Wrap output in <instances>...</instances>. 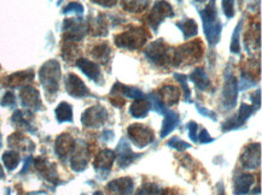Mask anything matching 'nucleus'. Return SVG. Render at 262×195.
<instances>
[{"label": "nucleus", "instance_id": "1", "mask_svg": "<svg viewBox=\"0 0 262 195\" xmlns=\"http://www.w3.org/2000/svg\"><path fill=\"white\" fill-rule=\"evenodd\" d=\"M200 16L202 18L204 34H206L208 43L210 46L216 45L221 38L223 23H221L219 16H217L215 0H209L206 8L200 11Z\"/></svg>", "mask_w": 262, "mask_h": 195}, {"label": "nucleus", "instance_id": "2", "mask_svg": "<svg viewBox=\"0 0 262 195\" xmlns=\"http://www.w3.org/2000/svg\"><path fill=\"white\" fill-rule=\"evenodd\" d=\"M204 47L200 40L190 41L185 45L180 46L174 51L172 56V62L174 66H183V65H191L198 62L203 56Z\"/></svg>", "mask_w": 262, "mask_h": 195}, {"label": "nucleus", "instance_id": "3", "mask_svg": "<svg viewBox=\"0 0 262 195\" xmlns=\"http://www.w3.org/2000/svg\"><path fill=\"white\" fill-rule=\"evenodd\" d=\"M147 39H149V34L145 29L140 28V27H132L126 32L120 33L115 36V45L119 48L136 51L145 45Z\"/></svg>", "mask_w": 262, "mask_h": 195}, {"label": "nucleus", "instance_id": "4", "mask_svg": "<svg viewBox=\"0 0 262 195\" xmlns=\"http://www.w3.org/2000/svg\"><path fill=\"white\" fill-rule=\"evenodd\" d=\"M60 65L59 63L55 59L48 60L41 66L39 71V79L40 83L46 90L48 94H56L58 92L59 82H60Z\"/></svg>", "mask_w": 262, "mask_h": 195}, {"label": "nucleus", "instance_id": "5", "mask_svg": "<svg viewBox=\"0 0 262 195\" xmlns=\"http://www.w3.org/2000/svg\"><path fill=\"white\" fill-rule=\"evenodd\" d=\"M144 55L151 63L156 64L159 66H166L172 62L169 46L162 39L150 42V45L144 51Z\"/></svg>", "mask_w": 262, "mask_h": 195}, {"label": "nucleus", "instance_id": "6", "mask_svg": "<svg viewBox=\"0 0 262 195\" xmlns=\"http://www.w3.org/2000/svg\"><path fill=\"white\" fill-rule=\"evenodd\" d=\"M238 81L231 69L225 72V83L223 89V106L225 110H232L237 105L238 99Z\"/></svg>", "mask_w": 262, "mask_h": 195}, {"label": "nucleus", "instance_id": "7", "mask_svg": "<svg viewBox=\"0 0 262 195\" xmlns=\"http://www.w3.org/2000/svg\"><path fill=\"white\" fill-rule=\"evenodd\" d=\"M174 11L172 5L166 0H157L147 16V23L154 32H157L161 23L168 17H173Z\"/></svg>", "mask_w": 262, "mask_h": 195}, {"label": "nucleus", "instance_id": "8", "mask_svg": "<svg viewBox=\"0 0 262 195\" xmlns=\"http://www.w3.org/2000/svg\"><path fill=\"white\" fill-rule=\"evenodd\" d=\"M62 29L64 33L66 41H81L89 30V26L80 18H69L63 23Z\"/></svg>", "mask_w": 262, "mask_h": 195}, {"label": "nucleus", "instance_id": "9", "mask_svg": "<svg viewBox=\"0 0 262 195\" xmlns=\"http://www.w3.org/2000/svg\"><path fill=\"white\" fill-rule=\"evenodd\" d=\"M127 133H128L129 140L138 149H144L154 141V132L143 124H132L128 127Z\"/></svg>", "mask_w": 262, "mask_h": 195}, {"label": "nucleus", "instance_id": "10", "mask_svg": "<svg viewBox=\"0 0 262 195\" xmlns=\"http://www.w3.org/2000/svg\"><path fill=\"white\" fill-rule=\"evenodd\" d=\"M107 119V111L103 106H91L81 116V122L87 128H100Z\"/></svg>", "mask_w": 262, "mask_h": 195}, {"label": "nucleus", "instance_id": "11", "mask_svg": "<svg viewBox=\"0 0 262 195\" xmlns=\"http://www.w3.org/2000/svg\"><path fill=\"white\" fill-rule=\"evenodd\" d=\"M256 111V109L253 105H248V104H242L238 113L236 116L231 117L230 119H227L226 122L223 124V130L224 132H230V130L238 129V128L243 127L245 122L249 119V117Z\"/></svg>", "mask_w": 262, "mask_h": 195}, {"label": "nucleus", "instance_id": "12", "mask_svg": "<svg viewBox=\"0 0 262 195\" xmlns=\"http://www.w3.org/2000/svg\"><path fill=\"white\" fill-rule=\"evenodd\" d=\"M241 163L248 170L257 169L261 164V144H249L241 157Z\"/></svg>", "mask_w": 262, "mask_h": 195}, {"label": "nucleus", "instance_id": "13", "mask_svg": "<svg viewBox=\"0 0 262 195\" xmlns=\"http://www.w3.org/2000/svg\"><path fill=\"white\" fill-rule=\"evenodd\" d=\"M115 156L117 158V163H119L120 167H127L130 164H133L138 158H140L142 154L134 153L132 149H130L128 141L126 139H122L119 142V146H117Z\"/></svg>", "mask_w": 262, "mask_h": 195}, {"label": "nucleus", "instance_id": "14", "mask_svg": "<svg viewBox=\"0 0 262 195\" xmlns=\"http://www.w3.org/2000/svg\"><path fill=\"white\" fill-rule=\"evenodd\" d=\"M64 85L69 95H72L74 98H83L90 94L89 88H87L85 83L82 82V80L80 79L79 76H76L75 74H68V75H67L64 80Z\"/></svg>", "mask_w": 262, "mask_h": 195}, {"label": "nucleus", "instance_id": "15", "mask_svg": "<svg viewBox=\"0 0 262 195\" xmlns=\"http://www.w3.org/2000/svg\"><path fill=\"white\" fill-rule=\"evenodd\" d=\"M90 159L89 147L83 143V146L74 147V151L72 153V158H70V164H72V169L74 171H82L86 169L87 163Z\"/></svg>", "mask_w": 262, "mask_h": 195}, {"label": "nucleus", "instance_id": "16", "mask_svg": "<svg viewBox=\"0 0 262 195\" xmlns=\"http://www.w3.org/2000/svg\"><path fill=\"white\" fill-rule=\"evenodd\" d=\"M19 96H21L22 105L27 107V109L38 110L41 107V100H40L39 90L33 88V87H22L21 92H19Z\"/></svg>", "mask_w": 262, "mask_h": 195}, {"label": "nucleus", "instance_id": "17", "mask_svg": "<svg viewBox=\"0 0 262 195\" xmlns=\"http://www.w3.org/2000/svg\"><path fill=\"white\" fill-rule=\"evenodd\" d=\"M115 152L112 150H103L102 152H99L98 156L96 157L95 160V169L99 173H106L109 174V171L112 170L113 163L115 160Z\"/></svg>", "mask_w": 262, "mask_h": 195}, {"label": "nucleus", "instance_id": "18", "mask_svg": "<svg viewBox=\"0 0 262 195\" xmlns=\"http://www.w3.org/2000/svg\"><path fill=\"white\" fill-rule=\"evenodd\" d=\"M76 66L89 77V79L93 80L95 82H98L102 77V72H100L99 65L92 60L86 58H80L76 60Z\"/></svg>", "mask_w": 262, "mask_h": 195}, {"label": "nucleus", "instance_id": "19", "mask_svg": "<svg viewBox=\"0 0 262 195\" xmlns=\"http://www.w3.org/2000/svg\"><path fill=\"white\" fill-rule=\"evenodd\" d=\"M107 190L119 195H129L133 191V180L129 177L117 178L107 184Z\"/></svg>", "mask_w": 262, "mask_h": 195}, {"label": "nucleus", "instance_id": "20", "mask_svg": "<svg viewBox=\"0 0 262 195\" xmlns=\"http://www.w3.org/2000/svg\"><path fill=\"white\" fill-rule=\"evenodd\" d=\"M33 79H34V72L32 70H26V71L15 72L9 77H6L4 85L6 87H12V88L13 87H22L26 86Z\"/></svg>", "mask_w": 262, "mask_h": 195}, {"label": "nucleus", "instance_id": "21", "mask_svg": "<svg viewBox=\"0 0 262 195\" xmlns=\"http://www.w3.org/2000/svg\"><path fill=\"white\" fill-rule=\"evenodd\" d=\"M164 105H174L179 102L180 90L176 86H164L156 93Z\"/></svg>", "mask_w": 262, "mask_h": 195}, {"label": "nucleus", "instance_id": "22", "mask_svg": "<svg viewBox=\"0 0 262 195\" xmlns=\"http://www.w3.org/2000/svg\"><path fill=\"white\" fill-rule=\"evenodd\" d=\"M74 147H75V142H74L73 137L67 134L60 135L56 141V153L60 158H66L72 154Z\"/></svg>", "mask_w": 262, "mask_h": 195}, {"label": "nucleus", "instance_id": "23", "mask_svg": "<svg viewBox=\"0 0 262 195\" xmlns=\"http://www.w3.org/2000/svg\"><path fill=\"white\" fill-rule=\"evenodd\" d=\"M255 182L254 175L243 174L237 177L234 182V195H245L249 193L250 188L253 187Z\"/></svg>", "mask_w": 262, "mask_h": 195}, {"label": "nucleus", "instance_id": "24", "mask_svg": "<svg viewBox=\"0 0 262 195\" xmlns=\"http://www.w3.org/2000/svg\"><path fill=\"white\" fill-rule=\"evenodd\" d=\"M150 107V102L146 98H139V99H134L133 104L130 105L129 113L134 118H144L149 113Z\"/></svg>", "mask_w": 262, "mask_h": 195}, {"label": "nucleus", "instance_id": "25", "mask_svg": "<svg viewBox=\"0 0 262 195\" xmlns=\"http://www.w3.org/2000/svg\"><path fill=\"white\" fill-rule=\"evenodd\" d=\"M187 79L192 81L194 86L197 87V89L200 90H207L210 87V80L203 68L194 69L193 71L187 76Z\"/></svg>", "mask_w": 262, "mask_h": 195}, {"label": "nucleus", "instance_id": "26", "mask_svg": "<svg viewBox=\"0 0 262 195\" xmlns=\"http://www.w3.org/2000/svg\"><path fill=\"white\" fill-rule=\"evenodd\" d=\"M180 118L179 113L176 111H167L164 115V120L162 124V130H161V137H166L176 129V127L179 124Z\"/></svg>", "mask_w": 262, "mask_h": 195}, {"label": "nucleus", "instance_id": "27", "mask_svg": "<svg viewBox=\"0 0 262 195\" xmlns=\"http://www.w3.org/2000/svg\"><path fill=\"white\" fill-rule=\"evenodd\" d=\"M245 47L251 50L260 48V23H254L245 34Z\"/></svg>", "mask_w": 262, "mask_h": 195}, {"label": "nucleus", "instance_id": "28", "mask_svg": "<svg viewBox=\"0 0 262 195\" xmlns=\"http://www.w3.org/2000/svg\"><path fill=\"white\" fill-rule=\"evenodd\" d=\"M112 94H119V95L130 98V99H139V98H144V94L140 89L134 88V87L125 86L120 82H117L114 85L112 89Z\"/></svg>", "mask_w": 262, "mask_h": 195}, {"label": "nucleus", "instance_id": "29", "mask_svg": "<svg viewBox=\"0 0 262 195\" xmlns=\"http://www.w3.org/2000/svg\"><path fill=\"white\" fill-rule=\"evenodd\" d=\"M177 27L181 30L185 40H189L198 34V26L192 18H185L183 21H179L177 23Z\"/></svg>", "mask_w": 262, "mask_h": 195}, {"label": "nucleus", "instance_id": "30", "mask_svg": "<svg viewBox=\"0 0 262 195\" xmlns=\"http://www.w3.org/2000/svg\"><path fill=\"white\" fill-rule=\"evenodd\" d=\"M91 55H92L93 58L98 60V62L103 63V64H106L110 59V55H112V48H110V46L105 42L99 43V45L93 47V50L91 51Z\"/></svg>", "mask_w": 262, "mask_h": 195}, {"label": "nucleus", "instance_id": "31", "mask_svg": "<svg viewBox=\"0 0 262 195\" xmlns=\"http://www.w3.org/2000/svg\"><path fill=\"white\" fill-rule=\"evenodd\" d=\"M89 30L93 36H106L107 35V22L104 16L99 15L91 23Z\"/></svg>", "mask_w": 262, "mask_h": 195}, {"label": "nucleus", "instance_id": "32", "mask_svg": "<svg viewBox=\"0 0 262 195\" xmlns=\"http://www.w3.org/2000/svg\"><path fill=\"white\" fill-rule=\"evenodd\" d=\"M123 10L128 12H143L147 9L150 4V0H121Z\"/></svg>", "mask_w": 262, "mask_h": 195}, {"label": "nucleus", "instance_id": "33", "mask_svg": "<svg viewBox=\"0 0 262 195\" xmlns=\"http://www.w3.org/2000/svg\"><path fill=\"white\" fill-rule=\"evenodd\" d=\"M56 117L59 123L73 122V109L68 103H60L56 109Z\"/></svg>", "mask_w": 262, "mask_h": 195}, {"label": "nucleus", "instance_id": "34", "mask_svg": "<svg viewBox=\"0 0 262 195\" xmlns=\"http://www.w3.org/2000/svg\"><path fill=\"white\" fill-rule=\"evenodd\" d=\"M19 160H21V158H19L18 153H16L15 151H9V152H5L3 154V161H4V165L8 170H15L16 167L18 166L19 164Z\"/></svg>", "mask_w": 262, "mask_h": 195}, {"label": "nucleus", "instance_id": "35", "mask_svg": "<svg viewBox=\"0 0 262 195\" xmlns=\"http://www.w3.org/2000/svg\"><path fill=\"white\" fill-rule=\"evenodd\" d=\"M242 27H243V21H239V23H238V26L236 27V29H234V32L232 34V40H231L230 50H231V52L234 53V55H239L241 53L239 35H241Z\"/></svg>", "mask_w": 262, "mask_h": 195}, {"label": "nucleus", "instance_id": "36", "mask_svg": "<svg viewBox=\"0 0 262 195\" xmlns=\"http://www.w3.org/2000/svg\"><path fill=\"white\" fill-rule=\"evenodd\" d=\"M147 100L150 102L151 107H154V110H155L157 113H160V115H163V116L166 115V112L168 111L167 107L162 102H161L160 98L157 96L156 93H151L149 98H147Z\"/></svg>", "mask_w": 262, "mask_h": 195}, {"label": "nucleus", "instance_id": "37", "mask_svg": "<svg viewBox=\"0 0 262 195\" xmlns=\"http://www.w3.org/2000/svg\"><path fill=\"white\" fill-rule=\"evenodd\" d=\"M136 195H164L162 188L157 186V184L149 183L139 188V190L137 191Z\"/></svg>", "mask_w": 262, "mask_h": 195}, {"label": "nucleus", "instance_id": "38", "mask_svg": "<svg viewBox=\"0 0 262 195\" xmlns=\"http://www.w3.org/2000/svg\"><path fill=\"white\" fill-rule=\"evenodd\" d=\"M174 77H176L178 82L180 83L181 86H183V89H184V96H185V100L186 102L191 103V90L189 88V86H187V81H189V79H187L186 75H183V74H176L174 75Z\"/></svg>", "mask_w": 262, "mask_h": 195}, {"label": "nucleus", "instance_id": "39", "mask_svg": "<svg viewBox=\"0 0 262 195\" xmlns=\"http://www.w3.org/2000/svg\"><path fill=\"white\" fill-rule=\"evenodd\" d=\"M168 146L172 147V149H176L178 151H180V152H181V151H185V150L190 149L191 144L187 143V142H185V141H183V140H180L179 137L174 136L169 141H168Z\"/></svg>", "mask_w": 262, "mask_h": 195}, {"label": "nucleus", "instance_id": "40", "mask_svg": "<svg viewBox=\"0 0 262 195\" xmlns=\"http://www.w3.org/2000/svg\"><path fill=\"white\" fill-rule=\"evenodd\" d=\"M234 2L236 0H223V10L227 18H232L234 16Z\"/></svg>", "mask_w": 262, "mask_h": 195}, {"label": "nucleus", "instance_id": "41", "mask_svg": "<svg viewBox=\"0 0 262 195\" xmlns=\"http://www.w3.org/2000/svg\"><path fill=\"white\" fill-rule=\"evenodd\" d=\"M69 12H75L78 13V15H82L83 6L80 4V3H76V2L69 3V4L63 9V13H69Z\"/></svg>", "mask_w": 262, "mask_h": 195}, {"label": "nucleus", "instance_id": "42", "mask_svg": "<svg viewBox=\"0 0 262 195\" xmlns=\"http://www.w3.org/2000/svg\"><path fill=\"white\" fill-rule=\"evenodd\" d=\"M187 129H189V136L190 139L193 141V142H198V135H197V130H198V126L194 122H190L189 126H187Z\"/></svg>", "mask_w": 262, "mask_h": 195}, {"label": "nucleus", "instance_id": "43", "mask_svg": "<svg viewBox=\"0 0 262 195\" xmlns=\"http://www.w3.org/2000/svg\"><path fill=\"white\" fill-rule=\"evenodd\" d=\"M3 106H13L16 104V100H15V95L11 92H8L5 93L4 98L2 99V102H0Z\"/></svg>", "mask_w": 262, "mask_h": 195}, {"label": "nucleus", "instance_id": "44", "mask_svg": "<svg viewBox=\"0 0 262 195\" xmlns=\"http://www.w3.org/2000/svg\"><path fill=\"white\" fill-rule=\"evenodd\" d=\"M197 111L201 113V115L204 116V117H209L213 120H216V113L214 112V111L211 110H208L207 107H203V106H197Z\"/></svg>", "mask_w": 262, "mask_h": 195}, {"label": "nucleus", "instance_id": "45", "mask_svg": "<svg viewBox=\"0 0 262 195\" xmlns=\"http://www.w3.org/2000/svg\"><path fill=\"white\" fill-rule=\"evenodd\" d=\"M198 141H200L201 143H210L213 142L214 139L209 135V133H208L206 129H202V132L198 135Z\"/></svg>", "mask_w": 262, "mask_h": 195}, {"label": "nucleus", "instance_id": "46", "mask_svg": "<svg viewBox=\"0 0 262 195\" xmlns=\"http://www.w3.org/2000/svg\"><path fill=\"white\" fill-rule=\"evenodd\" d=\"M251 102H253V106L255 109H260L261 106V89H257L253 95H251Z\"/></svg>", "mask_w": 262, "mask_h": 195}, {"label": "nucleus", "instance_id": "47", "mask_svg": "<svg viewBox=\"0 0 262 195\" xmlns=\"http://www.w3.org/2000/svg\"><path fill=\"white\" fill-rule=\"evenodd\" d=\"M92 2L100 6H104V8H113V6L117 4L119 0H92Z\"/></svg>", "mask_w": 262, "mask_h": 195}, {"label": "nucleus", "instance_id": "48", "mask_svg": "<svg viewBox=\"0 0 262 195\" xmlns=\"http://www.w3.org/2000/svg\"><path fill=\"white\" fill-rule=\"evenodd\" d=\"M30 161H32V157H28V158H27V159H26V163H25V166H23V170L21 171V174L26 173L27 169H28V167H29V164H30Z\"/></svg>", "mask_w": 262, "mask_h": 195}, {"label": "nucleus", "instance_id": "49", "mask_svg": "<svg viewBox=\"0 0 262 195\" xmlns=\"http://www.w3.org/2000/svg\"><path fill=\"white\" fill-rule=\"evenodd\" d=\"M4 177V171H3V167L0 166V178Z\"/></svg>", "mask_w": 262, "mask_h": 195}, {"label": "nucleus", "instance_id": "50", "mask_svg": "<svg viewBox=\"0 0 262 195\" xmlns=\"http://www.w3.org/2000/svg\"><path fill=\"white\" fill-rule=\"evenodd\" d=\"M194 2H197V3H206V2H208V0H194Z\"/></svg>", "mask_w": 262, "mask_h": 195}, {"label": "nucleus", "instance_id": "51", "mask_svg": "<svg viewBox=\"0 0 262 195\" xmlns=\"http://www.w3.org/2000/svg\"><path fill=\"white\" fill-rule=\"evenodd\" d=\"M93 195H103V193H100V191H96V193Z\"/></svg>", "mask_w": 262, "mask_h": 195}, {"label": "nucleus", "instance_id": "52", "mask_svg": "<svg viewBox=\"0 0 262 195\" xmlns=\"http://www.w3.org/2000/svg\"><path fill=\"white\" fill-rule=\"evenodd\" d=\"M59 3H60V0H59Z\"/></svg>", "mask_w": 262, "mask_h": 195}]
</instances>
